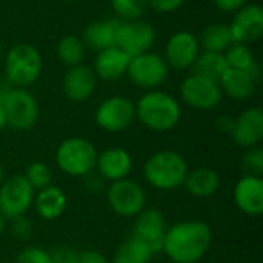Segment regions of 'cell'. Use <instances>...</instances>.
I'll list each match as a JSON object with an SVG mask.
<instances>
[{"mask_svg":"<svg viewBox=\"0 0 263 263\" xmlns=\"http://www.w3.org/2000/svg\"><path fill=\"white\" fill-rule=\"evenodd\" d=\"M213 243V230L203 220H183L166 228L162 253L173 263H197Z\"/></svg>","mask_w":263,"mask_h":263,"instance_id":"obj_1","label":"cell"},{"mask_svg":"<svg viewBox=\"0 0 263 263\" xmlns=\"http://www.w3.org/2000/svg\"><path fill=\"white\" fill-rule=\"evenodd\" d=\"M182 117L179 102L168 92L148 91L136 105V119L143 126L156 133H166L174 129Z\"/></svg>","mask_w":263,"mask_h":263,"instance_id":"obj_2","label":"cell"},{"mask_svg":"<svg viewBox=\"0 0 263 263\" xmlns=\"http://www.w3.org/2000/svg\"><path fill=\"white\" fill-rule=\"evenodd\" d=\"M188 173L186 160L173 149L154 153L143 165L145 180L159 191H173L182 186Z\"/></svg>","mask_w":263,"mask_h":263,"instance_id":"obj_3","label":"cell"},{"mask_svg":"<svg viewBox=\"0 0 263 263\" xmlns=\"http://www.w3.org/2000/svg\"><path fill=\"white\" fill-rule=\"evenodd\" d=\"M42 68V55L37 48L29 43H18L6 54L5 77L11 86L26 89L40 77Z\"/></svg>","mask_w":263,"mask_h":263,"instance_id":"obj_4","label":"cell"},{"mask_svg":"<svg viewBox=\"0 0 263 263\" xmlns=\"http://www.w3.org/2000/svg\"><path fill=\"white\" fill-rule=\"evenodd\" d=\"M96 146L85 137H68L55 151V163L62 173L71 177H86L96 168Z\"/></svg>","mask_w":263,"mask_h":263,"instance_id":"obj_5","label":"cell"},{"mask_svg":"<svg viewBox=\"0 0 263 263\" xmlns=\"http://www.w3.org/2000/svg\"><path fill=\"white\" fill-rule=\"evenodd\" d=\"M106 200L114 214L125 219H134L146 206L145 190L131 179H123L109 183Z\"/></svg>","mask_w":263,"mask_h":263,"instance_id":"obj_6","label":"cell"},{"mask_svg":"<svg viewBox=\"0 0 263 263\" xmlns=\"http://www.w3.org/2000/svg\"><path fill=\"white\" fill-rule=\"evenodd\" d=\"M3 106L6 123L12 129L28 131L39 119V105L34 96L23 88H11L5 99L0 102Z\"/></svg>","mask_w":263,"mask_h":263,"instance_id":"obj_7","label":"cell"},{"mask_svg":"<svg viewBox=\"0 0 263 263\" xmlns=\"http://www.w3.org/2000/svg\"><path fill=\"white\" fill-rule=\"evenodd\" d=\"M35 191L23 174L5 179L0 183V213L6 220L26 216L32 208Z\"/></svg>","mask_w":263,"mask_h":263,"instance_id":"obj_8","label":"cell"},{"mask_svg":"<svg viewBox=\"0 0 263 263\" xmlns=\"http://www.w3.org/2000/svg\"><path fill=\"white\" fill-rule=\"evenodd\" d=\"M126 74L136 86L153 91L166 80L168 65L162 55L146 51L131 57Z\"/></svg>","mask_w":263,"mask_h":263,"instance_id":"obj_9","label":"cell"},{"mask_svg":"<svg viewBox=\"0 0 263 263\" xmlns=\"http://www.w3.org/2000/svg\"><path fill=\"white\" fill-rule=\"evenodd\" d=\"M136 120V105L122 96L105 99L96 109V123L106 133H122Z\"/></svg>","mask_w":263,"mask_h":263,"instance_id":"obj_10","label":"cell"},{"mask_svg":"<svg viewBox=\"0 0 263 263\" xmlns=\"http://www.w3.org/2000/svg\"><path fill=\"white\" fill-rule=\"evenodd\" d=\"M180 96L188 106L200 111H210L220 105L223 92L217 82L190 74L180 85Z\"/></svg>","mask_w":263,"mask_h":263,"instance_id":"obj_11","label":"cell"},{"mask_svg":"<svg viewBox=\"0 0 263 263\" xmlns=\"http://www.w3.org/2000/svg\"><path fill=\"white\" fill-rule=\"evenodd\" d=\"M166 228V219L160 210L145 208L140 214L134 217L131 236L143 242L156 256L162 253Z\"/></svg>","mask_w":263,"mask_h":263,"instance_id":"obj_12","label":"cell"},{"mask_svg":"<svg viewBox=\"0 0 263 263\" xmlns=\"http://www.w3.org/2000/svg\"><path fill=\"white\" fill-rule=\"evenodd\" d=\"M156 40L154 28L143 20L120 22L116 37V46L126 52L129 57H136L149 51Z\"/></svg>","mask_w":263,"mask_h":263,"instance_id":"obj_13","label":"cell"},{"mask_svg":"<svg viewBox=\"0 0 263 263\" xmlns=\"http://www.w3.org/2000/svg\"><path fill=\"white\" fill-rule=\"evenodd\" d=\"M134 166L131 154L120 146H111L103 149L102 153H97L96 159V168L97 176L103 182H117L128 179Z\"/></svg>","mask_w":263,"mask_h":263,"instance_id":"obj_14","label":"cell"},{"mask_svg":"<svg viewBox=\"0 0 263 263\" xmlns=\"http://www.w3.org/2000/svg\"><path fill=\"white\" fill-rule=\"evenodd\" d=\"M231 37L234 43H251L262 37L263 34V9L256 5H245L239 11L230 25Z\"/></svg>","mask_w":263,"mask_h":263,"instance_id":"obj_15","label":"cell"},{"mask_svg":"<svg viewBox=\"0 0 263 263\" xmlns=\"http://www.w3.org/2000/svg\"><path fill=\"white\" fill-rule=\"evenodd\" d=\"M231 140L240 148L259 146L263 139V112L260 108H250L234 119L230 133Z\"/></svg>","mask_w":263,"mask_h":263,"instance_id":"obj_16","label":"cell"},{"mask_svg":"<svg viewBox=\"0 0 263 263\" xmlns=\"http://www.w3.org/2000/svg\"><path fill=\"white\" fill-rule=\"evenodd\" d=\"M200 46L197 37L190 31H179L171 35L165 48V62L174 69H188L196 62Z\"/></svg>","mask_w":263,"mask_h":263,"instance_id":"obj_17","label":"cell"},{"mask_svg":"<svg viewBox=\"0 0 263 263\" xmlns=\"http://www.w3.org/2000/svg\"><path fill=\"white\" fill-rule=\"evenodd\" d=\"M260 77V65L256 63L251 69L228 68L219 85L223 94L234 100H248L254 96Z\"/></svg>","mask_w":263,"mask_h":263,"instance_id":"obj_18","label":"cell"},{"mask_svg":"<svg viewBox=\"0 0 263 263\" xmlns=\"http://www.w3.org/2000/svg\"><path fill=\"white\" fill-rule=\"evenodd\" d=\"M234 205L250 217L263 214V179L245 174L237 180L233 190Z\"/></svg>","mask_w":263,"mask_h":263,"instance_id":"obj_19","label":"cell"},{"mask_svg":"<svg viewBox=\"0 0 263 263\" xmlns=\"http://www.w3.org/2000/svg\"><path fill=\"white\" fill-rule=\"evenodd\" d=\"M92 68L88 65H76L71 66L63 80H62V91L66 99L71 102H85L88 100L97 86V79Z\"/></svg>","mask_w":263,"mask_h":263,"instance_id":"obj_20","label":"cell"},{"mask_svg":"<svg viewBox=\"0 0 263 263\" xmlns=\"http://www.w3.org/2000/svg\"><path fill=\"white\" fill-rule=\"evenodd\" d=\"M32 206L40 219L51 222L63 216L68 206V197L60 186L51 183L49 186L35 191Z\"/></svg>","mask_w":263,"mask_h":263,"instance_id":"obj_21","label":"cell"},{"mask_svg":"<svg viewBox=\"0 0 263 263\" xmlns=\"http://www.w3.org/2000/svg\"><path fill=\"white\" fill-rule=\"evenodd\" d=\"M131 57L123 52L120 48L112 46L106 48L100 52H97L96 62H94V72L100 79L106 82H114L119 80L126 74L128 65H129Z\"/></svg>","mask_w":263,"mask_h":263,"instance_id":"obj_22","label":"cell"},{"mask_svg":"<svg viewBox=\"0 0 263 263\" xmlns=\"http://www.w3.org/2000/svg\"><path fill=\"white\" fill-rule=\"evenodd\" d=\"M120 22L122 20L119 18H105V20L91 22L83 31L82 35L83 45L97 52L116 46V37Z\"/></svg>","mask_w":263,"mask_h":263,"instance_id":"obj_23","label":"cell"},{"mask_svg":"<svg viewBox=\"0 0 263 263\" xmlns=\"http://www.w3.org/2000/svg\"><path fill=\"white\" fill-rule=\"evenodd\" d=\"M183 186L194 197H210L217 193L220 186V176L211 168H197L188 173Z\"/></svg>","mask_w":263,"mask_h":263,"instance_id":"obj_24","label":"cell"},{"mask_svg":"<svg viewBox=\"0 0 263 263\" xmlns=\"http://www.w3.org/2000/svg\"><path fill=\"white\" fill-rule=\"evenodd\" d=\"M199 46L205 52H219L223 54L230 45L233 43L230 25L225 23H210L206 25L202 31L200 35L197 37Z\"/></svg>","mask_w":263,"mask_h":263,"instance_id":"obj_25","label":"cell"},{"mask_svg":"<svg viewBox=\"0 0 263 263\" xmlns=\"http://www.w3.org/2000/svg\"><path fill=\"white\" fill-rule=\"evenodd\" d=\"M228 63H227V59L223 54H219V52H202L197 55L196 62L193 63L191 69H193V74L196 76H200V77H205V79H210L213 82H220L222 76L227 72L228 69Z\"/></svg>","mask_w":263,"mask_h":263,"instance_id":"obj_26","label":"cell"},{"mask_svg":"<svg viewBox=\"0 0 263 263\" xmlns=\"http://www.w3.org/2000/svg\"><path fill=\"white\" fill-rule=\"evenodd\" d=\"M153 257V251L143 242L131 236L116 248L111 263H149Z\"/></svg>","mask_w":263,"mask_h":263,"instance_id":"obj_27","label":"cell"},{"mask_svg":"<svg viewBox=\"0 0 263 263\" xmlns=\"http://www.w3.org/2000/svg\"><path fill=\"white\" fill-rule=\"evenodd\" d=\"M85 45L82 39L74 34H68L60 39L57 43V57L66 66H76L83 62L85 57Z\"/></svg>","mask_w":263,"mask_h":263,"instance_id":"obj_28","label":"cell"},{"mask_svg":"<svg viewBox=\"0 0 263 263\" xmlns=\"http://www.w3.org/2000/svg\"><path fill=\"white\" fill-rule=\"evenodd\" d=\"M227 63L233 69H251L257 62L254 60V54L245 43H231L230 48L223 52Z\"/></svg>","mask_w":263,"mask_h":263,"instance_id":"obj_29","label":"cell"},{"mask_svg":"<svg viewBox=\"0 0 263 263\" xmlns=\"http://www.w3.org/2000/svg\"><path fill=\"white\" fill-rule=\"evenodd\" d=\"M111 6L123 22L140 20L146 12L148 0H111Z\"/></svg>","mask_w":263,"mask_h":263,"instance_id":"obj_30","label":"cell"},{"mask_svg":"<svg viewBox=\"0 0 263 263\" xmlns=\"http://www.w3.org/2000/svg\"><path fill=\"white\" fill-rule=\"evenodd\" d=\"M23 177L32 186L34 191H40V190L49 186L51 185V180H52L51 170L43 162H32V163H29L28 168L25 170Z\"/></svg>","mask_w":263,"mask_h":263,"instance_id":"obj_31","label":"cell"},{"mask_svg":"<svg viewBox=\"0 0 263 263\" xmlns=\"http://www.w3.org/2000/svg\"><path fill=\"white\" fill-rule=\"evenodd\" d=\"M243 171L248 176L262 177L263 174V149L260 146L248 148L247 153L242 157Z\"/></svg>","mask_w":263,"mask_h":263,"instance_id":"obj_32","label":"cell"},{"mask_svg":"<svg viewBox=\"0 0 263 263\" xmlns=\"http://www.w3.org/2000/svg\"><path fill=\"white\" fill-rule=\"evenodd\" d=\"M9 222V233L11 236L18 240V242H26L32 237L34 234V227H32V222L26 217V216H20V217H15V219H11L8 220Z\"/></svg>","mask_w":263,"mask_h":263,"instance_id":"obj_33","label":"cell"},{"mask_svg":"<svg viewBox=\"0 0 263 263\" xmlns=\"http://www.w3.org/2000/svg\"><path fill=\"white\" fill-rule=\"evenodd\" d=\"M15 263H51L49 251L35 245L26 247L17 254Z\"/></svg>","mask_w":263,"mask_h":263,"instance_id":"obj_34","label":"cell"},{"mask_svg":"<svg viewBox=\"0 0 263 263\" xmlns=\"http://www.w3.org/2000/svg\"><path fill=\"white\" fill-rule=\"evenodd\" d=\"M79 251L69 245H57L49 251L51 263H79Z\"/></svg>","mask_w":263,"mask_h":263,"instance_id":"obj_35","label":"cell"},{"mask_svg":"<svg viewBox=\"0 0 263 263\" xmlns=\"http://www.w3.org/2000/svg\"><path fill=\"white\" fill-rule=\"evenodd\" d=\"M183 3H185V0H148V5L154 11L163 12V14L177 11Z\"/></svg>","mask_w":263,"mask_h":263,"instance_id":"obj_36","label":"cell"},{"mask_svg":"<svg viewBox=\"0 0 263 263\" xmlns=\"http://www.w3.org/2000/svg\"><path fill=\"white\" fill-rule=\"evenodd\" d=\"M79 263H111L106 256L96 250H85L79 254Z\"/></svg>","mask_w":263,"mask_h":263,"instance_id":"obj_37","label":"cell"},{"mask_svg":"<svg viewBox=\"0 0 263 263\" xmlns=\"http://www.w3.org/2000/svg\"><path fill=\"white\" fill-rule=\"evenodd\" d=\"M214 5L223 12H236L247 5L248 0H213Z\"/></svg>","mask_w":263,"mask_h":263,"instance_id":"obj_38","label":"cell"},{"mask_svg":"<svg viewBox=\"0 0 263 263\" xmlns=\"http://www.w3.org/2000/svg\"><path fill=\"white\" fill-rule=\"evenodd\" d=\"M233 125H234V119L230 117V116H220L217 117L216 120V126L220 133H225V134H230L231 129H233Z\"/></svg>","mask_w":263,"mask_h":263,"instance_id":"obj_39","label":"cell"},{"mask_svg":"<svg viewBox=\"0 0 263 263\" xmlns=\"http://www.w3.org/2000/svg\"><path fill=\"white\" fill-rule=\"evenodd\" d=\"M6 126H8V123H6V116H5L3 106L0 105V131H3Z\"/></svg>","mask_w":263,"mask_h":263,"instance_id":"obj_40","label":"cell"},{"mask_svg":"<svg viewBox=\"0 0 263 263\" xmlns=\"http://www.w3.org/2000/svg\"><path fill=\"white\" fill-rule=\"evenodd\" d=\"M6 228H8V220L3 217V214L0 213V236L6 231Z\"/></svg>","mask_w":263,"mask_h":263,"instance_id":"obj_41","label":"cell"},{"mask_svg":"<svg viewBox=\"0 0 263 263\" xmlns=\"http://www.w3.org/2000/svg\"><path fill=\"white\" fill-rule=\"evenodd\" d=\"M5 180V168H3V165H2V162H0V183Z\"/></svg>","mask_w":263,"mask_h":263,"instance_id":"obj_42","label":"cell"},{"mask_svg":"<svg viewBox=\"0 0 263 263\" xmlns=\"http://www.w3.org/2000/svg\"><path fill=\"white\" fill-rule=\"evenodd\" d=\"M0 57H2V49H0Z\"/></svg>","mask_w":263,"mask_h":263,"instance_id":"obj_43","label":"cell"}]
</instances>
